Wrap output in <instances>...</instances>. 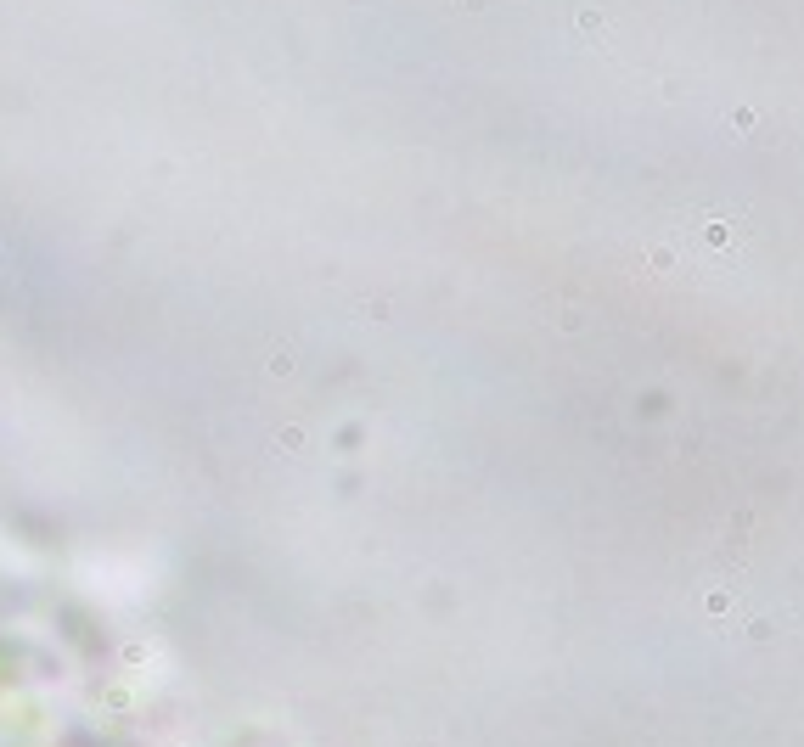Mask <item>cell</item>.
I'll list each match as a JSON object with an SVG mask.
<instances>
[{"label": "cell", "instance_id": "obj_1", "mask_svg": "<svg viewBox=\"0 0 804 747\" xmlns=\"http://www.w3.org/2000/svg\"><path fill=\"white\" fill-rule=\"evenodd\" d=\"M579 34L596 40V45H608V17H602L596 6H585V11H579Z\"/></svg>", "mask_w": 804, "mask_h": 747}, {"label": "cell", "instance_id": "obj_2", "mask_svg": "<svg viewBox=\"0 0 804 747\" xmlns=\"http://www.w3.org/2000/svg\"><path fill=\"white\" fill-rule=\"evenodd\" d=\"M647 264H652V270H675V247H669V242H658V247L647 253Z\"/></svg>", "mask_w": 804, "mask_h": 747}, {"label": "cell", "instance_id": "obj_3", "mask_svg": "<svg viewBox=\"0 0 804 747\" xmlns=\"http://www.w3.org/2000/svg\"><path fill=\"white\" fill-rule=\"evenodd\" d=\"M731 236H737V230H731V225H725V220H715V225H709V230H703V242H709V247H725Z\"/></svg>", "mask_w": 804, "mask_h": 747}, {"label": "cell", "instance_id": "obj_4", "mask_svg": "<svg viewBox=\"0 0 804 747\" xmlns=\"http://www.w3.org/2000/svg\"><path fill=\"white\" fill-rule=\"evenodd\" d=\"M703 607H709V612H725V607H731V590H709V601H703Z\"/></svg>", "mask_w": 804, "mask_h": 747}]
</instances>
